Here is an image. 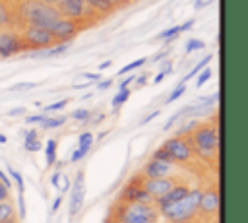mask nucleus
<instances>
[{
  "instance_id": "c85d7f7f",
  "label": "nucleus",
  "mask_w": 248,
  "mask_h": 223,
  "mask_svg": "<svg viewBox=\"0 0 248 223\" xmlns=\"http://www.w3.org/2000/svg\"><path fill=\"white\" fill-rule=\"evenodd\" d=\"M209 78H211V70L205 66V68L202 70V74L198 76V80H196V85H198V87H202V85H203V83H205Z\"/></svg>"
},
{
  "instance_id": "ddd939ff",
  "label": "nucleus",
  "mask_w": 248,
  "mask_h": 223,
  "mask_svg": "<svg viewBox=\"0 0 248 223\" xmlns=\"http://www.w3.org/2000/svg\"><path fill=\"white\" fill-rule=\"evenodd\" d=\"M141 184H143L145 192L153 200H157V198H161L165 192H169L174 186V180L172 178H145Z\"/></svg>"
},
{
  "instance_id": "6e6552de",
  "label": "nucleus",
  "mask_w": 248,
  "mask_h": 223,
  "mask_svg": "<svg viewBox=\"0 0 248 223\" xmlns=\"http://www.w3.org/2000/svg\"><path fill=\"white\" fill-rule=\"evenodd\" d=\"M56 8H58L62 17H68V19H74V21H78V19H81V17H85L93 12L85 4V0H60L56 4Z\"/></svg>"
},
{
  "instance_id": "9b49d317",
  "label": "nucleus",
  "mask_w": 248,
  "mask_h": 223,
  "mask_svg": "<svg viewBox=\"0 0 248 223\" xmlns=\"http://www.w3.org/2000/svg\"><path fill=\"white\" fill-rule=\"evenodd\" d=\"M23 47L25 45L17 33H12V31L0 33V58H8L12 54H17Z\"/></svg>"
},
{
  "instance_id": "864d4df0",
  "label": "nucleus",
  "mask_w": 248,
  "mask_h": 223,
  "mask_svg": "<svg viewBox=\"0 0 248 223\" xmlns=\"http://www.w3.org/2000/svg\"><path fill=\"white\" fill-rule=\"evenodd\" d=\"M107 2H110L112 6H118V4H124L126 0H107Z\"/></svg>"
},
{
  "instance_id": "0eeeda50",
  "label": "nucleus",
  "mask_w": 248,
  "mask_h": 223,
  "mask_svg": "<svg viewBox=\"0 0 248 223\" xmlns=\"http://www.w3.org/2000/svg\"><path fill=\"white\" fill-rule=\"evenodd\" d=\"M48 33L52 35V41L68 43V41L74 39L76 33H78V21L68 19V17H58V19L48 27Z\"/></svg>"
},
{
  "instance_id": "393cba45",
  "label": "nucleus",
  "mask_w": 248,
  "mask_h": 223,
  "mask_svg": "<svg viewBox=\"0 0 248 223\" xmlns=\"http://www.w3.org/2000/svg\"><path fill=\"white\" fill-rule=\"evenodd\" d=\"M145 64V58H138V60H134V62H130L128 66H124V68H120V76H124V74H128V72H132V70H136V68H140V66H143Z\"/></svg>"
},
{
  "instance_id": "13d9d810",
  "label": "nucleus",
  "mask_w": 248,
  "mask_h": 223,
  "mask_svg": "<svg viewBox=\"0 0 248 223\" xmlns=\"http://www.w3.org/2000/svg\"><path fill=\"white\" fill-rule=\"evenodd\" d=\"M103 223H112V221H110V219H105V221H103Z\"/></svg>"
},
{
  "instance_id": "a878e982",
  "label": "nucleus",
  "mask_w": 248,
  "mask_h": 223,
  "mask_svg": "<svg viewBox=\"0 0 248 223\" xmlns=\"http://www.w3.org/2000/svg\"><path fill=\"white\" fill-rule=\"evenodd\" d=\"M8 175L16 180V184H17V190H19V194H23V176L16 171V169H12V167H8Z\"/></svg>"
},
{
  "instance_id": "4c0bfd02",
  "label": "nucleus",
  "mask_w": 248,
  "mask_h": 223,
  "mask_svg": "<svg viewBox=\"0 0 248 223\" xmlns=\"http://www.w3.org/2000/svg\"><path fill=\"white\" fill-rule=\"evenodd\" d=\"M35 87V83H29V81H23V83H16L12 89H16V91H21V89H33Z\"/></svg>"
},
{
  "instance_id": "aec40b11",
  "label": "nucleus",
  "mask_w": 248,
  "mask_h": 223,
  "mask_svg": "<svg viewBox=\"0 0 248 223\" xmlns=\"http://www.w3.org/2000/svg\"><path fill=\"white\" fill-rule=\"evenodd\" d=\"M64 122H66V116H52V118L45 116V120H43L41 124H43V128H45V130H52V128L62 126Z\"/></svg>"
},
{
  "instance_id": "6ab92c4d",
  "label": "nucleus",
  "mask_w": 248,
  "mask_h": 223,
  "mask_svg": "<svg viewBox=\"0 0 248 223\" xmlns=\"http://www.w3.org/2000/svg\"><path fill=\"white\" fill-rule=\"evenodd\" d=\"M211 58H213V56H211V54H207V56H205V58H203L202 62H198V64H196V66H194V68H192V70H190V72H188V74L184 76V80H182V83H186V81H188L190 78H194V76H196L198 72H202V70H203V68H205V66H207V64L211 62Z\"/></svg>"
},
{
  "instance_id": "423d86ee",
  "label": "nucleus",
  "mask_w": 248,
  "mask_h": 223,
  "mask_svg": "<svg viewBox=\"0 0 248 223\" xmlns=\"http://www.w3.org/2000/svg\"><path fill=\"white\" fill-rule=\"evenodd\" d=\"M21 41L29 47H39V48H48L54 41L52 35L48 33L46 27H39V25H27L21 33Z\"/></svg>"
},
{
  "instance_id": "4be33fe9",
  "label": "nucleus",
  "mask_w": 248,
  "mask_h": 223,
  "mask_svg": "<svg viewBox=\"0 0 248 223\" xmlns=\"http://www.w3.org/2000/svg\"><path fill=\"white\" fill-rule=\"evenodd\" d=\"M46 165H54L56 163V140H48L46 142Z\"/></svg>"
},
{
  "instance_id": "49530a36",
  "label": "nucleus",
  "mask_w": 248,
  "mask_h": 223,
  "mask_svg": "<svg viewBox=\"0 0 248 223\" xmlns=\"http://www.w3.org/2000/svg\"><path fill=\"white\" fill-rule=\"evenodd\" d=\"M25 140H37V130H29L25 134Z\"/></svg>"
},
{
  "instance_id": "bf43d9fd",
  "label": "nucleus",
  "mask_w": 248,
  "mask_h": 223,
  "mask_svg": "<svg viewBox=\"0 0 248 223\" xmlns=\"http://www.w3.org/2000/svg\"><path fill=\"white\" fill-rule=\"evenodd\" d=\"M4 223H16V219H12V221H4Z\"/></svg>"
},
{
  "instance_id": "20e7f679",
  "label": "nucleus",
  "mask_w": 248,
  "mask_h": 223,
  "mask_svg": "<svg viewBox=\"0 0 248 223\" xmlns=\"http://www.w3.org/2000/svg\"><path fill=\"white\" fill-rule=\"evenodd\" d=\"M157 209L151 204H126L120 213V223H157Z\"/></svg>"
},
{
  "instance_id": "b1692460",
  "label": "nucleus",
  "mask_w": 248,
  "mask_h": 223,
  "mask_svg": "<svg viewBox=\"0 0 248 223\" xmlns=\"http://www.w3.org/2000/svg\"><path fill=\"white\" fill-rule=\"evenodd\" d=\"M151 159H155V161H165V163H172V161H170V155H169V151H167L163 145H161V147H157V149L153 151Z\"/></svg>"
},
{
  "instance_id": "5fc2aeb1",
  "label": "nucleus",
  "mask_w": 248,
  "mask_h": 223,
  "mask_svg": "<svg viewBox=\"0 0 248 223\" xmlns=\"http://www.w3.org/2000/svg\"><path fill=\"white\" fill-rule=\"evenodd\" d=\"M41 2H45V4H50V6H56L60 0H41Z\"/></svg>"
},
{
  "instance_id": "c03bdc74",
  "label": "nucleus",
  "mask_w": 248,
  "mask_h": 223,
  "mask_svg": "<svg viewBox=\"0 0 248 223\" xmlns=\"http://www.w3.org/2000/svg\"><path fill=\"white\" fill-rule=\"evenodd\" d=\"M110 80H103V81H99V85H97V89H107V87H110Z\"/></svg>"
},
{
  "instance_id": "5701e85b",
  "label": "nucleus",
  "mask_w": 248,
  "mask_h": 223,
  "mask_svg": "<svg viewBox=\"0 0 248 223\" xmlns=\"http://www.w3.org/2000/svg\"><path fill=\"white\" fill-rule=\"evenodd\" d=\"M203 47H205V43H203L202 39H190V41L186 43L184 50H186V54H190V52H194V50H202Z\"/></svg>"
},
{
  "instance_id": "09e8293b",
  "label": "nucleus",
  "mask_w": 248,
  "mask_h": 223,
  "mask_svg": "<svg viewBox=\"0 0 248 223\" xmlns=\"http://www.w3.org/2000/svg\"><path fill=\"white\" fill-rule=\"evenodd\" d=\"M60 202H62V196H58V198L54 200V204H52V211H56V209H58V206H60Z\"/></svg>"
},
{
  "instance_id": "f257e3e1",
  "label": "nucleus",
  "mask_w": 248,
  "mask_h": 223,
  "mask_svg": "<svg viewBox=\"0 0 248 223\" xmlns=\"http://www.w3.org/2000/svg\"><path fill=\"white\" fill-rule=\"evenodd\" d=\"M19 16L27 21V25H39V27H50L60 16L56 6L45 4L41 0H23L19 4Z\"/></svg>"
},
{
  "instance_id": "79ce46f5",
  "label": "nucleus",
  "mask_w": 248,
  "mask_h": 223,
  "mask_svg": "<svg viewBox=\"0 0 248 223\" xmlns=\"http://www.w3.org/2000/svg\"><path fill=\"white\" fill-rule=\"evenodd\" d=\"M134 80H136L134 76H128V78H126V80H124V81L120 83V89H126V87H128V85H130V83H132Z\"/></svg>"
},
{
  "instance_id": "603ef678",
  "label": "nucleus",
  "mask_w": 248,
  "mask_h": 223,
  "mask_svg": "<svg viewBox=\"0 0 248 223\" xmlns=\"http://www.w3.org/2000/svg\"><path fill=\"white\" fill-rule=\"evenodd\" d=\"M87 80H99V74H83Z\"/></svg>"
},
{
  "instance_id": "8fccbe9b",
  "label": "nucleus",
  "mask_w": 248,
  "mask_h": 223,
  "mask_svg": "<svg viewBox=\"0 0 248 223\" xmlns=\"http://www.w3.org/2000/svg\"><path fill=\"white\" fill-rule=\"evenodd\" d=\"M145 81H147V76H141V78H138V80H136V83H138V85H143Z\"/></svg>"
},
{
  "instance_id": "3c124183",
  "label": "nucleus",
  "mask_w": 248,
  "mask_h": 223,
  "mask_svg": "<svg viewBox=\"0 0 248 223\" xmlns=\"http://www.w3.org/2000/svg\"><path fill=\"white\" fill-rule=\"evenodd\" d=\"M108 66H110V60H105V62H101V64H99V68H101V70H105V68H108Z\"/></svg>"
},
{
  "instance_id": "39448f33",
  "label": "nucleus",
  "mask_w": 248,
  "mask_h": 223,
  "mask_svg": "<svg viewBox=\"0 0 248 223\" xmlns=\"http://www.w3.org/2000/svg\"><path fill=\"white\" fill-rule=\"evenodd\" d=\"M163 147L169 151V155H170V161H172V163H174V161H178V163L190 161V159H192V153H194V149H192L190 142H188V140H184L182 136L169 138V140L163 143Z\"/></svg>"
},
{
  "instance_id": "a18cd8bd",
  "label": "nucleus",
  "mask_w": 248,
  "mask_h": 223,
  "mask_svg": "<svg viewBox=\"0 0 248 223\" xmlns=\"http://www.w3.org/2000/svg\"><path fill=\"white\" fill-rule=\"evenodd\" d=\"M50 180H52V184H54V186H56V188H60V173H54V175H52V178H50Z\"/></svg>"
},
{
  "instance_id": "f3484780",
  "label": "nucleus",
  "mask_w": 248,
  "mask_h": 223,
  "mask_svg": "<svg viewBox=\"0 0 248 223\" xmlns=\"http://www.w3.org/2000/svg\"><path fill=\"white\" fill-rule=\"evenodd\" d=\"M12 219H16V207H14V204L10 200L0 202V223L12 221Z\"/></svg>"
},
{
  "instance_id": "dca6fc26",
  "label": "nucleus",
  "mask_w": 248,
  "mask_h": 223,
  "mask_svg": "<svg viewBox=\"0 0 248 223\" xmlns=\"http://www.w3.org/2000/svg\"><path fill=\"white\" fill-rule=\"evenodd\" d=\"M91 143H93V134H91V132H83V134H79V136H78V147L74 149V153H72L70 159H72L74 163L79 161V159H83L85 153L89 151Z\"/></svg>"
},
{
  "instance_id": "a19ab883",
  "label": "nucleus",
  "mask_w": 248,
  "mask_h": 223,
  "mask_svg": "<svg viewBox=\"0 0 248 223\" xmlns=\"http://www.w3.org/2000/svg\"><path fill=\"white\" fill-rule=\"evenodd\" d=\"M155 116H159V111H153V112H149V114H147V116L141 120V124H147V122H149V120H153Z\"/></svg>"
},
{
  "instance_id": "473e14b6",
  "label": "nucleus",
  "mask_w": 248,
  "mask_h": 223,
  "mask_svg": "<svg viewBox=\"0 0 248 223\" xmlns=\"http://www.w3.org/2000/svg\"><path fill=\"white\" fill-rule=\"evenodd\" d=\"M89 114H91V112H89L87 109H78V111H74V112H72V116H74L76 120H87V118H89Z\"/></svg>"
},
{
  "instance_id": "c756f323",
  "label": "nucleus",
  "mask_w": 248,
  "mask_h": 223,
  "mask_svg": "<svg viewBox=\"0 0 248 223\" xmlns=\"http://www.w3.org/2000/svg\"><path fill=\"white\" fill-rule=\"evenodd\" d=\"M184 91H186V83H180V85H178V87H176V89H174V91H172V93L167 97V103H172V101H176V99H178V97H180Z\"/></svg>"
},
{
  "instance_id": "6e6d98bb",
  "label": "nucleus",
  "mask_w": 248,
  "mask_h": 223,
  "mask_svg": "<svg viewBox=\"0 0 248 223\" xmlns=\"http://www.w3.org/2000/svg\"><path fill=\"white\" fill-rule=\"evenodd\" d=\"M23 112V109H16V111H10V114L14 116V114H21Z\"/></svg>"
},
{
  "instance_id": "c9c22d12",
  "label": "nucleus",
  "mask_w": 248,
  "mask_h": 223,
  "mask_svg": "<svg viewBox=\"0 0 248 223\" xmlns=\"http://www.w3.org/2000/svg\"><path fill=\"white\" fill-rule=\"evenodd\" d=\"M43 120H45V114H31V116L25 118L27 124H37V122H43Z\"/></svg>"
},
{
  "instance_id": "1a4fd4ad",
  "label": "nucleus",
  "mask_w": 248,
  "mask_h": 223,
  "mask_svg": "<svg viewBox=\"0 0 248 223\" xmlns=\"http://www.w3.org/2000/svg\"><path fill=\"white\" fill-rule=\"evenodd\" d=\"M141 182H143V180L132 178V180L124 186V190H122V200H124L126 204H151V202H153V198L145 192V188H143Z\"/></svg>"
},
{
  "instance_id": "58836bf2",
  "label": "nucleus",
  "mask_w": 248,
  "mask_h": 223,
  "mask_svg": "<svg viewBox=\"0 0 248 223\" xmlns=\"http://www.w3.org/2000/svg\"><path fill=\"white\" fill-rule=\"evenodd\" d=\"M17 204H19V217H25V202H23V194L17 196Z\"/></svg>"
},
{
  "instance_id": "f8f14e48",
  "label": "nucleus",
  "mask_w": 248,
  "mask_h": 223,
  "mask_svg": "<svg viewBox=\"0 0 248 223\" xmlns=\"http://www.w3.org/2000/svg\"><path fill=\"white\" fill-rule=\"evenodd\" d=\"M188 192H190V188H188L186 184H174L169 192H165L161 198H157V200H155V206H157V209L161 211V209H165V207H169V206H172V204L180 202Z\"/></svg>"
},
{
  "instance_id": "9d476101",
  "label": "nucleus",
  "mask_w": 248,
  "mask_h": 223,
  "mask_svg": "<svg viewBox=\"0 0 248 223\" xmlns=\"http://www.w3.org/2000/svg\"><path fill=\"white\" fill-rule=\"evenodd\" d=\"M83 200H85V182H83V171H79L74 180V188H72V196H70V215L72 217L81 211Z\"/></svg>"
},
{
  "instance_id": "2eb2a0df",
  "label": "nucleus",
  "mask_w": 248,
  "mask_h": 223,
  "mask_svg": "<svg viewBox=\"0 0 248 223\" xmlns=\"http://www.w3.org/2000/svg\"><path fill=\"white\" fill-rule=\"evenodd\" d=\"M200 209L203 213H215L219 209V192L217 190H205V192H202Z\"/></svg>"
},
{
  "instance_id": "de8ad7c7",
  "label": "nucleus",
  "mask_w": 248,
  "mask_h": 223,
  "mask_svg": "<svg viewBox=\"0 0 248 223\" xmlns=\"http://www.w3.org/2000/svg\"><path fill=\"white\" fill-rule=\"evenodd\" d=\"M165 76H167L165 72H159V74L155 76V80H153V81H155V83H159V81H163V78H165Z\"/></svg>"
},
{
  "instance_id": "bb28decb",
  "label": "nucleus",
  "mask_w": 248,
  "mask_h": 223,
  "mask_svg": "<svg viewBox=\"0 0 248 223\" xmlns=\"http://www.w3.org/2000/svg\"><path fill=\"white\" fill-rule=\"evenodd\" d=\"M10 23V12H8V8L4 6V2L0 0V27H4V25H8Z\"/></svg>"
},
{
  "instance_id": "4d7b16f0",
  "label": "nucleus",
  "mask_w": 248,
  "mask_h": 223,
  "mask_svg": "<svg viewBox=\"0 0 248 223\" xmlns=\"http://www.w3.org/2000/svg\"><path fill=\"white\" fill-rule=\"evenodd\" d=\"M6 142H8V138L4 134H0V143H6Z\"/></svg>"
},
{
  "instance_id": "2f4dec72",
  "label": "nucleus",
  "mask_w": 248,
  "mask_h": 223,
  "mask_svg": "<svg viewBox=\"0 0 248 223\" xmlns=\"http://www.w3.org/2000/svg\"><path fill=\"white\" fill-rule=\"evenodd\" d=\"M43 147V143L39 140H25V149L27 151H39Z\"/></svg>"
},
{
  "instance_id": "7ed1b4c3",
  "label": "nucleus",
  "mask_w": 248,
  "mask_h": 223,
  "mask_svg": "<svg viewBox=\"0 0 248 223\" xmlns=\"http://www.w3.org/2000/svg\"><path fill=\"white\" fill-rule=\"evenodd\" d=\"M194 145L192 149H196L198 155L205 157V159H211L215 157L217 153V147H219V132L213 124H203V126H198L192 134V143Z\"/></svg>"
},
{
  "instance_id": "f03ea898",
  "label": "nucleus",
  "mask_w": 248,
  "mask_h": 223,
  "mask_svg": "<svg viewBox=\"0 0 248 223\" xmlns=\"http://www.w3.org/2000/svg\"><path fill=\"white\" fill-rule=\"evenodd\" d=\"M200 200H202V190L200 188H194L180 202H176V204L161 209V213L170 223H186V221H190L200 211Z\"/></svg>"
},
{
  "instance_id": "7c9ffc66",
  "label": "nucleus",
  "mask_w": 248,
  "mask_h": 223,
  "mask_svg": "<svg viewBox=\"0 0 248 223\" xmlns=\"http://www.w3.org/2000/svg\"><path fill=\"white\" fill-rule=\"evenodd\" d=\"M213 101H217V95H211V97H205V99L202 101V103H203L202 107H209V103H213ZM202 107H200V109H202ZM196 109H198V107H194V105H192V107H188V109H184L182 112H184V114H186V112H194Z\"/></svg>"
},
{
  "instance_id": "e433bc0d",
  "label": "nucleus",
  "mask_w": 248,
  "mask_h": 223,
  "mask_svg": "<svg viewBox=\"0 0 248 223\" xmlns=\"http://www.w3.org/2000/svg\"><path fill=\"white\" fill-rule=\"evenodd\" d=\"M6 200H10V188H6L0 182V202H6Z\"/></svg>"
},
{
  "instance_id": "4468645a",
  "label": "nucleus",
  "mask_w": 248,
  "mask_h": 223,
  "mask_svg": "<svg viewBox=\"0 0 248 223\" xmlns=\"http://www.w3.org/2000/svg\"><path fill=\"white\" fill-rule=\"evenodd\" d=\"M170 173H172V163H165V161H155V159H151V161L143 167L145 178H169Z\"/></svg>"
},
{
  "instance_id": "cd10ccee",
  "label": "nucleus",
  "mask_w": 248,
  "mask_h": 223,
  "mask_svg": "<svg viewBox=\"0 0 248 223\" xmlns=\"http://www.w3.org/2000/svg\"><path fill=\"white\" fill-rule=\"evenodd\" d=\"M178 33H180V29H178V25H176V27H170V29L161 31V33H159V39H174Z\"/></svg>"
},
{
  "instance_id": "ea45409f",
  "label": "nucleus",
  "mask_w": 248,
  "mask_h": 223,
  "mask_svg": "<svg viewBox=\"0 0 248 223\" xmlns=\"http://www.w3.org/2000/svg\"><path fill=\"white\" fill-rule=\"evenodd\" d=\"M0 182H2L6 188H10V186H12V182H10V178H8V175H6L4 171H0Z\"/></svg>"
},
{
  "instance_id": "72a5a7b5",
  "label": "nucleus",
  "mask_w": 248,
  "mask_h": 223,
  "mask_svg": "<svg viewBox=\"0 0 248 223\" xmlns=\"http://www.w3.org/2000/svg\"><path fill=\"white\" fill-rule=\"evenodd\" d=\"M66 99H62V101H56V103H52V105H48L46 107V112H52V111H60V109H64L66 107Z\"/></svg>"
},
{
  "instance_id": "412c9836",
  "label": "nucleus",
  "mask_w": 248,
  "mask_h": 223,
  "mask_svg": "<svg viewBox=\"0 0 248 223\" xmlns=\"http://www.w3.org/2000/svg\"><path fill=\"white\" fill-rule=\"evenodd\" d=\"M128 97H130V89H128V87H126V89H120V91L112 97V101H110L112 109H118L120 105H124V103L128 101Z\"/></svg>"
},
{
  "instance_id": "37998d69",
  "label": "nucleus",
  "mask_w": 248,
  "mask_h": 223,
  "mask_svg": "<svg viewBox=\"0 0 248 223\" xmlns=\"http://www.w3.org/2000/svg\"><path fill=\"white\" fill-rule=\"evenodd\" d=\"M192 25H194V19H188L186 23H182V25H178V29H180V31H186V29H190Z\"/></svg>"
},
{
  "instance_id": "a211bd4d",
  "label": "nucleus",
  "mask_w": 248,
  "mask_h": 223,
  "mask_svg": "<svg viewBox=\"0 0 248 223\" xmlns=\"http://www.w3.org/2000/svg\"><path fill=\"white\" fill-rule=\"evenodd\" d=\"M85 4L91 8V10H97V12H103V14H108L114 10V6L107 0H85Z\"/></svg>"
},
{
  "instance_id": "f704fd0d",
  "label": "nucleus",
  "mask_w": 248,
  "mask_h": 223,
  "mask_svg": "<svg viewBox=\"0 0 248 223\" xmlns=\"http://www.w3.org/2000/svg\"><path fill=\"white\" fill-rule=\"evenodd\" d=\"M68 47H70L68 43H64V45H58V47H52V48H48V50H46V54H60V52H64Z\"/></svg>"
}]
</instances>
